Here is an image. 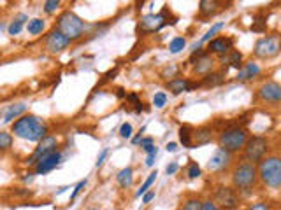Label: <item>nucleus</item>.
<instances>
[{
  "mask_svg": "<svg viewBox=\"0 0 281 210\" xmlns=\"http://www.w3.org/2000/svg\"><path fill=\"white\" fill-rule=\"evenodd\" d=\"M258 177L265 186L278 189L281 187V158L279 156H269L258 163Z\"/></svg>",
  "mask_w": 281,
  "mask_h": 210,
  "instance_id": "4",
  "label": "nucleus"
},
{
  "mask_svg": "<svg viewBox=\"0 0 281 210\" xmlns=\"http://www.w3.org/2000/svg\"><path fill=\"white\" fill-rule=\"evenodd\" d=\"M195 88H201L199 83H192V81L183 79V77H176V79H170L169 83H167V90L172 95H181V93H186V91H194Z\"/></svg>",
  "mask_w": 281,
  "mask_h": 210,
  "instance_id": "15",
  "label": "nucleus"
},
{
  "mask_svg": "<svg viewBox=\"0 0 281 210\" xmlns=\"http://www.w3.org/2000/svg\"><path fill=\"white\" fill-rule=\"evenodd\" d=\"M14 137L9 131H0V151H7V149L13 147Z\"/></svg>",
  "mask_w": 281,
  "mask_h": 210,
  "instance_id": "29",
  "label": "nucleus"
},
{
  "mask_svg": "<svg viewBox=\"0 0 281 210\" xmlns=\"http://www.w3.org/2000/svg\"><path fill=\"white\" fill-rule=\"evenodd\" d=\"M27 109H28V107H27V104H23V102L9 105L6 112H4V121H6V123H14V121L20 119L21 116H25Z\"/></svg>",
  "mask_w": 281,
  "mask_h": 210,
  "instance_id": "18",
  "label": "nucleus"
},
{
  "mask_svg": "<svg viewBox=\"0 0 281 210\" xmlns=\"http://www.w3.org/2000/svg\"><path fill=\"white\" fill-rule=\"evenodd\" d=\"M248 210H271V207H269L267 203H264V201H258V203L251 205V207L248 208Z\"/></svg>",
  "mask_w": 281,
  "mask_h": 210,
  "instance_id": "44",
  "label": "nucleus"
},
{
  "mask_svg": "<svg viewBox=\"0 0 281 210\" xmlns=\"http://www.w3.org/2000/svg\"><path fill=\"white\" fill-rule=\"evenodd\" d=\"M225 83V72H209L208 76L202 77V83H199V86L202 88H216L222 86Z\"/></svg>",
  "mask_w": 281,
  "mask_h": 210,
  "instance_id": "23",
  "label": "nucleus"
},
{
  "mask_svg": "<svg viewBox=\"0 0 281 210\" xmlns=\"http://www.w3.org/2000/svg\"><path fill=\"white\" fill-rule=\"evenodd\" d=\"M108 154H109V149L104 147V149L101 151V154H99L97 161H95V166H97V168H101V166L104 165V161H106V158H108Z\"/></svg>",
  "mask_w": 281,
  "mask_h": 210,
  "instance_id": "38",
  "label": "nucleus"
},
{
  "mask_svg": "<svg viewBox=\"0 0 281 210\" xmlns=\"http://www.w3.org/2000/svg\"><path fill=\"white\" fill-rule=\"evenodd\" d=\"M165 149L169 152H176L177 151V144H174V142H169V144L165 145Z\"/></svg>",
  "mask_w": 281,
  "mask_h": 210,
  "instance_id": "50",
  "label": "nucleus"
},
{
  "mask_svg": "<svg viewBox=\"0 0 281 210\" xmlns=\"http://www.w3.org/2000/svg\"><path fill=\"white\" fill-rule=\"evenodd\" d=\"M177 170H179V165H177L176 161H172V163H169V165H167L165 172H167V175H174Z\"/></svg>",
  "mask_w": 281,
  "mask_h": 210,
  "instance_id": "41",
  "label": "nucleus"
},
{
  "mask_svg": "<svg viewBox=\"0 0 281 210\" xmlns=\"http://www.w3.org/2000/svg\"><path fill=\"white\" fill-rule=\"evenodd\" d=\"M215 201L216 205H220L222 210H236L239 205V196H237L236 189H230L227 186H220L215 189Z\"/></svg>",
  "mask_w": 281,
  "mask_h": 210,
  "instance_id": "9",
  "label": "nucleus"
},
{
  "mask_svg": "<svg viewBox=\"0 0 281 210\" xmlns=\"http://www.w3.org/2000/svg\"><path fill=\"white\" fill-rule=\"evenodd\" d=\"M213 65H215V60H213V56L206 51L204 55L195 62V74H199V76H208L213 70Z\"/></svg>",
  "mask_w": 281,
  "mask_h": 210,
  "instance_id": "21",
  "label": "nucleus"
},
{
  "mask_svg": "<svg viewBox=\"0 0 281 210\" xmlns=\"http://www.w3.org/2000/svg\"><path fill=\"white\" fill-rule=\"evenodd\" d=\"M184 46H186V39L184 37H174L169 44V51L172 53V55H177L179 51H183Z\"/></svg>",
  "mask_w": 281,
  "mask_h": 210,
  "instance_id": "28",
  "label": "nucleus"
},
{
  "mask_svg": "<svg viewBox=\"0 0 281 210\" xmlns=\"http://www.w3.org/2000/svg\"><path fill=\"white\" fill-rule=\"evenodd\" d=\"M177 72V69H176V67H170V69H165V72H163V76H174V74H176Z\"/></svg>",
  "mask_w": 281,
  "mask_h": 210,
  "instance_id": "51",
  "label": "nucleus"
},
{
  "mask_svg": "<svg viewBox=\"0 0 281 210\" xmlns=\"http://www.w3.org/2000/svg\"><path fill=\"white\" fill-rule=\"evenodd\" d=\"M169 23L167 20V9H162V13H151L146 14V16L141 18L139 28L146 34H153V32H158L160 28H163L165 25Z\"/></svg>",
  "mask_w": 281,
  "mask_h": 210,
  "instance_id": "11",
  "label": "nucleus"
},
{
  "mask_svg": "<svg viewBox=\"0 0 281 210\" xmlns=\"http://www.w3.org/2000/svg\"><path fill=\"white\" fill-rule=\"evenodd\" d=\"M258 98L264 102H271V104H278L281 102V84L276 81H267L258 88Z\"/></svg>",
  "mask_w": 281,
  "mask_h": 210,
  "instance_id": "13",
  "label": "nucleus"
},
{
  "mask_svg": "<svg viewBox=\"0 0 281 210\" xmlns=\"http://www.w3.org/2000/svg\"><path fill=\"white\" fill-rule=\"evenodd\" d=\"M181 210H202V201L199 198H190V200L184 201Z\"/></svg>",
  "mask_w": 281,
  "mask_h": 210,
  "instance_id": "33",
  "label": "nucleus"
},
{
  "mask_svg": "<svg viewBox=\"0 0 281 210\" xmlns=\"http://www.w3.org/2000/svg\"><path fill=\"white\" fill-rule=\"evenodd\" d=\"M230 161H232V154L230 152H227L225 149H216L215 152H213V156L209 158L208 161V170L213 173H218V172H223V170H227L230 166Z\"/></svg>",
  "mask_w": 281,
  "mask_h": 210,
  "instance_id": "12",
  "label": "nucleus"
},
{
  "mask_svg": "<svg viewBox=\"0 0 281 210\" xmlns=\"http://www.w3.org/2000/svg\"><path fill=\"white\" fill-rule=\"evenodd\" d=\"M192 135H194V131H192V128L190 126H181L179 128V140H181V144H183V147H186V149H192L194 147V142H192Z\"/></svg>",
  "mask_w": 281,
  "mask_h": 210,
  "instance_id": "27",
  "label": "nucleus"
},
{
  "mask_svg": "<svg viewBox=\"0 0 281 210\" xmlns=\"http://www.w3.org/2000/svg\"><path fill=\"white\" fill-rule=\"evenodd\" d=\"M155 158H156V154H148L146 156V166H153L155 165Z\"/></svg>",
  "mask_w": 281,
  "mask_h": 210,
  "instance_id": "47",
  "label": "nucleus"
},
{
  "mask_svg": "<svg viewBox=\"0 0 281 210\" xmlns=\"http://www.w3.org/2000/svg\"><path fill=\"white\" fill-rule=\"evenodd\" d=\"M132 133H134V128L130 123H123L120 126V137L122 138H132Z\"/></svg>",
  "mask_w": 281,
  "mask_h": 210,
  "instance_id": "35",
  "label": "nucleus"
},
{
  "mask_svg": "<svg viewBox=\"0 0 281 210\" xmlns=\"http://www.w3.org/2000/svg\"><path fill=\"white\" fill-rule=\"evenodd\" d=\"M70 42L72 41H70L69 37H65V35H63L60 30H56V28H53V30L48 34V37H46L44 48L49 55H58V53L65 51V49L69 48Z\"/></svg>",
  "mask_w": 281,
  "mask_h": 210,
  "instance_id": "10",
  "label": "nucleus"
},
{
  "mask_svg": "<svg viewBox=\"0 0 281 210\" xmlns=\"http://www.w3.org/2000/svg\"><path fill=\"white\" fill-rule=\"evenodd\" d=\"M46 28V21L42 18H32L27 23V32L30 35H41Z\"/></svg>",
  "mask_w": 281,
  "mask_h": 210,
  "instance_id": "26",
  "label": "nucleus"
},
{
  "mask_svg": "<svg viewBox=\"0 0 281 210\" xmlns=\"http://www.w3.org/2000/svg\"><path fill=\"white\" fill-rule=\"evenodd\" d=\"M116 182H118V186L123 187V189L130 187L134 184V170L130 168V166H125V168H122L118 172V175H116Z\"/></svg>",
  "mask_w": 281,
  "mask_h": 210,
  "instance_id": "24",
  "label": "nucleus"
},
{
  "mask_svg": "<svg viewBox=\"0 0 281 210\" xmlns=\"http://www.w3.org/2000/svg\"><path fill=\"white\" fill-rule=\"evenodd\" d=\"M257 179H258V170L250 161L239 163L232 172V184L241 193H250L255 187V184H257Z\"/></svg>",
  "mask_w": 281,
  "mask_h": 210,
  "instance_id": "2",
  "label": "nucleus"
},
{
  "mask_svg": "<svg viewBox=\"0 0 281 210\" xmlns=\"http://www.w3.org/2000/svg\"><path fill=\"white\" fill-rule=\"evenodd\" d=\"M56 30L62 32L65 37H69L70 41H77L84 35V30H86V25L84 21L77 16L72 11H63L62 14L56 20Z\"/></svg>",
  "mask_w": 281,
  "mask_h": 210,
  "instance_id": "3",
  "label": "nucleus"
},
{
  "mask_svg": "<svg viewBox=\"0 0 281 210\" xmlns=\"http://www.w3.org/2000/svg\"><path fill=\"white\" fill-rule=\"evenodd\" d=\"M246 142H248V133H246V130L241 126L227 128V130H223L218 137L220 149H225V151L230 152V154L244 149Z\"/></svg>",
  "mask_w": 281,
  "mask_h": 210,
  "instance_id": "5",
  "label": "nucleus"
},
{
  "mask_svg": "<svg viewBox=\"0 0 281 210\" xmlns=\"http://www.w3.org/2000/svg\"><path fill=\"white\" fill-rule=\"evenodd\" d=\"M86 182H88V180L84 179V180H79V182L76 184V187H74L72 194H70V201H74V200H76V198H77V194L81 193V189H83V187L86 186Z\"/></svg>",
  "mask_w": 281,
  "mask_h": 210,
  "instance_id": "37",
  "label": "nucleus"
},
{
  "mask_svg": "<svg viewBox=\"0 0 281 210\" xmlns=\"http://www.w3.org/2000/svg\"><path fill=\"white\" fill-rule=\"evenodd\" d=\"M116 97H118V98H127L125 90H122V88H118V90H116Z\"/></svg>",
  "mask_w": 281,
  "mask_h": 210,
  "instance_id": "52",
  "label": "nucleus"
},
{
  "mask_svg": "<svg viewBox=\"0 0 281 210\" xmlns=\"http://www.w3.org/2000/svg\"><path fill=\"white\" fill-rule=\"evenodd\" d=\"M165 104H167V95L163 93V91L155 93V97H153V105H155L156 109H162V107H165Z\"/></svg>",
  "mask_w": 281,
  "mask_h": 210,
  "instance_id": "34",
  "label": "nucleus"
},
{
  "mask_svg": "<svg viewBox=\"0 0 281 210\" xmlns=\"http://www.w3.org/2000/svg\"><path fill=\"white\" fill-rule=\"evenodd\" d=\"M258 74H260V67L257 65V63L250 62V63H244L243 67H241L239 70H237V81H250L253 79V77H257Z\"/></svg>",
  "mask_w": 281,
  "mask_h": 210,
  "instance_id": "22",
  "label": "nucleus"
},
{
  "mask_svg": "<svg viewBox=\"0 0 281 210\" xmlns=\"http://www.w3.org/2000/svg\"><path fill=\"white\" fill-rule=\"evenodd\" d=\"M269 142L265 137H251L248 138L246 145H244V158L250 163H260L264 159L265 152H267Z\"/></svg>",
  "mask_w": 281,
  "mask_h": 210,
  "instance_id": "6",
  "label": "nucleus"
},
{
  "mask_svg": "<svg viewBox=\"0 0 281 210\" xmlns=\"http://www.w3.org/2000/svg\"><path fill=\"white\" fill-rule=\"evenodd\" d=\"M213 140V130L208 126L197 128L192 135V142H194V147H201V145H206Z\"/></svg>",
  "mask_w": 281,
  "mask_h": 210,
  "instance_id": "17",
  "label": "nucleus"
},
{
  "mask_svg": "<svg viewBox=\"0 0 281 210\" xmlns=\"http://www.w3.org/2000/svg\"><path fill=\"white\" fill-rule=\"evenodd\" d=\"M279 49H281L279 39L276 37V35H269V37L260 39V41L255 44L253 53H255V56H257V58L267 60V58H272V56L278 55Z\"/></svg>",
  "mask_w": 281,
  "mask_h": 210,
  "instance_id": "8",
  "label": "nucleus"
},
{
  "mask_svg": "<svg viewBox=\"0 0 281 210\" xmlns=\"http://www.w3.org/2000/svg\"><path fill=\"white\" fill-rule=\"evenodd\" d=\"M220 6H225V4L216 2V0H201V4H199V13L204 18H211L222 11Z\"/></svg>",
  "mask_w": 281,
  "mask_h": 210,
  "instance_id": "19",
  "label": "nucleus"
},
{
  "mask_svg": "<svg viewBox=\"0 0 281 210\" xmlns=\"http://www.w3.org/2000/svg\"><path fill=\"white\" fill-rule=\"evenodd\" d=\"M11 133H14V137L21 138V140L37 142L39 144L42 138L48 137V124L34 114H25L13 123Z\"/></svg>",
  "mask_w": 281,
  "mask_h": 210,
  "instance_id": "1",
  "label": "nucleus"
},
{
  "mask_svg": "<svg viewBox=\"0 0 281 210\" xmlns=\"http://www.w3.org/2000/svg\"><path fill=\"white\" fill-rule=\"evenodd\" d=\"M222 63H223V67H225V70L223 72L227 74V70L229 69H237L239 70L241 67H243V55H241L239 51H230L229 55H223L222 56Z\"/></svg>",
  "mask_w": 281,
  "mask_h": 210,
  "instance_id": "20",
  "label": "nucleus"
},
{
  "mask_svg": "<svg viewBox=\"0 0 281 210\" xmlns=\"http://www.w3.org/2000/svg\"><path fill=\"white\" fill-rule=\"evenodd\" d=\"M34 175H35V172H34V173L28 172V173H25V175L21 177V179H23V182H32V180H34Z\"/></svg>",
  "mask_w": 281,
  "mask_h": 210,
  "instance_id": "48",
  "label": "nucleus"
},
{
  "mask_svg": "<svg viewBox=\"0 0 281 210\" xmlns=\"http://www.w3.org/2000/svg\"><path fill=\"white\" fill-rule=\"evenodd\" d=\"M55 151H58V138L53 137V135H48V137H44L41 142H39L30 158H27V165L35 166L42 158H44V156L51 154V152H55Z\"/></svg>",
  "mask_w": 281,
  "mask_h": 210,
  "instance_id": "7",
  "label": "nucleus"
},
{
  "mask_svg": "<svg viewBox=\"0 0 281 210\" xmlns=\"http://www.w3.org/2000/svg\"><path fill=\"white\" fill-rule=\"evenodd\" d=\"M251 30L253 32H264L265 30V23L262 18H258L257 21H253V25H251Z\"/></svg>",
  "mask_w": 281,
  "mask_h": 210,
  "instance_id": "39",
  "label": "nucleus"
},
{
  "mask_svg": "<svg viewBox=\"0 0 281 210\" xmlns=\"http://www.w3.org/2000/svg\"><path fill=\"white\" fill-rule=\"evenodd\" d=\"M151 200H155V191H148V193L142 196V203H149Z\"/></svg>",
  "mask_w": 281,
  "mask_h": 210,
  "instance_id": "46",
  "label": "nucleus"
},
{
  "mask_svg": "<svg viewBox=\"0 0 281 210\" xmlns=\"http://www.w3.org/2000/svg\"><path fill=\"white\" fill-rule=\"evenodd\" d=\"M139 144H141V147H142V149H148L149 145L155 144V140H153L151 137H146V138H142V140L139 142Z\"/></svg>",
  "mask_w": 281,
  "mask_h": 210,
  "instance_id": "45",
  "label": "nucleus"
},
{
  "mask_svg": "<svg viewBox=\"0 0 281 210\" xmlns=\"http://www.w3.org/2000/svg\"><path fill=\"white\" fill-rule=\"evenodd\" d=\"M60 6H62L60 0H46V2L42 4V9H44L46 14H53L60 9Z\"/></svg>",
  "mask_w": 281,
  "mask_h": 210,
  "instance_id": "32",
  "label": "nucleus"
},
{
  "mask_svg": "<svg viewBox=\"0 0 281 210\" xmlns=\"http://www.w3.org/2000/svg\"><path fill=\"white\" fill-rule=\"evenodd\" d=\"M156 175H158V172H156V170H155V172H151V173H149V175H148V179H146L144 182H142L141 189L137 191V196H144V194L148 193V189L153 186V182H155V180H156Z\"/></svg>",
  "mask_w": 281,
  "mask_h": 210,
  "instance_id": "30",
  "label": "nucleus"
},
{
  "mask_svg": "<svg viewBox=\"0 0 281 210\" xmlns=\"http://www.w3.org/2000/svg\"><path fill=\"white\" fill-rule=\"evenodd\" d=\"M202 210H222V208H220L213 200H206V201H202Z\"/></svg>",
  "mask_w": 281,
  "mask_h": 210,
  "instance_id": "40",
  "label": "nucleus"
},
{
  "mask_svg": "<svg viewBox=\"0 0 281 210\" xmlns=\"http://www.w3.org/2000/svg\"><path fill=\"white\" fill-rule=\"evenodd\" d=\"M204 53H206V51H202V49H197V51L192 53V56H190V60H188V62L194 63V65H195V62H197V60L201 58V56L204 55Z\"/></svg>",
  "mask_w": 281,
  "mask_h": 210,
  "instance_id": "43",
  "label": "nucleus"
},
{
  "mask_svg": "<svg viewBox=\"0 0 281 210\" xmlns=\"http://www.w3.org/2000/svg\"><path fill=\"white\" fill-rule=\"evenodd\" d=\"M88 210H99V208H88Z\"/></svg>",
  "mask_w": 281,
  "mask_h": 210,
  "instance_id": "53",
  "label": "nucleus"
},
{
  "mask_svg": "<svg viewBox=\"0 0 281 210\" xmlns=\"http://www.w3.org/2000/svg\"><path fill=\"white\" fill-rule=\"evenodd\" d=\"M201 173H202L201 166L195 161H192L190 166H188V177H190V179H197V177H201Z\"/></svg>",
  "mask_w": 281,
  "mask_h": 210,
  "instance_id": "36",
  "label": "nucleus"
},
{
  "mask_svg": "<svg viewBox=\"0 0 281 210\" xmlns=\"http://www.w3.org/2000/svg\"><path fill=\"white\" fill-rule=\"evenodd\" d=\"M223 27H225V25H223V23H216V25H213V27L209 28L208 32H206V35H202V39H201V44H202V42H208V41H211V39L215 37V34H218V32L222 30Z\"/></svg>",
  "mask_w": 281,
  "mask_h": 210,
  "instance_id": "31",
  "label": "nucleus"
},
{
  "mask_svg": "<svg viewBox=\"0 0 281 210\" xmlns=\"http://www.w3.org/2000/svg\"><path fill=\"white\" fill-rule=\"evenodd\" d=\"M25 21H28V16L27 14H20L18 18H14L13 21L9 23V27H7V32H9V35H20V32L23 30L25 27Z\"/></svg>",
  "mask_w": 281,
  "mask_h": 210,
  "instance_id": "25",
  "label": "nucleus"
},
{
  "mask_svg": "<svg viewBox=\"0 0 281 210\" xmlns=\"http://www.w3.org/2000/svg\"><path fill=\"white\" fill-rule=\"evenodd\" d=\"M60 163H62V152L60 151H55V152H51V154L44 156V158L34 166L35 175H46V173L53 172Z\"/></svg>",
  "mask_w": 281,
  "mask_h": 210,
  "instance_id": "14",
  "label": "nucleus"
},
{
  "mask_svg": "<svg viewBox=\"0 0 281 210\" xmlns=\"http://www.w3.org/2000/svg\"><path fill=\"white\" fill-rule=\"evenodd\" d=\"M144 151L148 152V154H158V147H156L155 144L149 145V147H148V149H144Z\"/></svg>",
  "mask_w": 281,
  "mask_h": 210,
  "instance_id": "49",
  "label": "nucleus"
},
{
  "mask_svg": "<svg viewBox=\"0 0 281 210\" xmlns=\"http://www.w3.org/2000/svg\"><path fill=\"white\" fill-rule=\"evenodd\" d=\"M144 131H146V126H142L141 130L137 131V135H134V137L130 138V142H132L134 145H137V144H139V142L142 140V133H144Z\"/></svg>",
  "mask_w": 281,
  "mask_h": 210,
  "instance_id": "42",
  "label": "nucleus"
},
{
  "mask_svg": "<svg viewBox=\"0 0 281 210\" xmlns=\"http://www.w3.org/2000/svg\"><path fill=\"white\" fill-rule=\"evenodd\" d=\"M234 48V41L230 37H218V39H213L208 46V53H215V55H229Z\"/></svg>",
  "mask_w": 281,
  "mask_h": 210,
  "instance_id": "16",
  "label": "nucleus"
}]
</instances>
